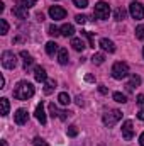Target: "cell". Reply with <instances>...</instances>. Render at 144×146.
Wrapping results in <instances>:
<instances>
[{
  "instance_id": "1",
  "label": "cell",
  "mask_w": 144,
  "mask_h": 146,
  "mask_svg": "<svg viewBox=\"0 0 144 146\" xmlns=\"http://www.w3.org/2000/svg\"><path fill=\"white\" fill-rule=\"evenodd\" d=\"M32 95H34V85H32L31 82L22 80V82H19L17 87L14 88V97H15L17 100H27V99H31Z\"/></svg>"
},
{
  "instance_id": "2",
  "label": "cell",
  "mask_w": 144,
  "mask_h": 146,
  "mask_svg": "<svg viewBox=\"0 0 144 146\" xmlns=\"http://www.w3.org/2000/svg\"><path fill=\"white\" fill-rule=\"evenodd\" d=\"M120 119H122V112H120L119 109H110V110H107V112L104 114V117H102V121H104V124H105L107 127L115 126Z\"/></svg>"
},
{
  "instance_id": "3",
  "label": "cell",
  "mask_w": 144,
  "mask_h": 146,
  "mask_svg": "<svg viewBox=\"0 0 144 146\" xmlns=\"http://www.w3.org/2000/svg\"><path fill=\"white\" fill-rule=\"evenodd\" d=\"M127 75H129V66H127V63L117 61V63L112 66V76H114L115 80H122V78H126Z\"/></svg>"
},
{
  "instance_id": "4",
  "label": "cell",
  "mask_w": 144,
  "mask_h": 146,
  "mask_svg": "<svg viewBox=\"0 0 144 146\" xmlns=\"http://www.w3.org/2000/svg\"><path fill=\"white\" fill-rule=\"evenodd\" d=\"M93 15L97 17V19H108V15H110V5H108L107 2H97L95 3V9H93Z\"/></svg>"
},
{
  "instance_id": "5",
  "label": "cell",
  "mask_w": 144,
  "mask_h": 146,
  "mask_svg": "<svg viewBox=\"0 0 144 146\" xmlns=\"http://www.w3.org/2000/svg\"><path fill=\"white\" fill-rule=\"evenodd\" d=\"M2 65L7 70H14L17 66V56L12 51H3L2 53Z\"/></svg>"
},
{
  "instance_id": "6",
  "label": "cell",
  "mask_w": 144,
  "mask_h": 146,
  "mask_svg": "<svg viewBox=\"0 0 144 146\" xmlns=\"http://www.w3.org/2000/svg\"><path fill=\"white\" fill-rule=\"evenodd\" d=\"M129 12H131L132 19L141 21V19L144 17V7H143V3H139V2H131V3H129Z\"/></svg>"
},
{
  "instance_id": "7",
  "label": "cell",
  "mask_w": 144,
  "mask_h": 146,
  "mask_svg": "<svg viewBox=\"0 0 144 146\" xmlns=\"http://www.w3.org/2000/svg\"><path fill=\"white\" fill-rule=\"evenodd\" d=\"M122 136H124L126 141H131L134 138V124H132V121H126L122 124Z\"/></svg>"
},
{
  "instance_id": "8",
  "label": "cell",
  "mask_w": 144,
  "mask_h": 146,
  "mask_svg": "<svg viewBox=\"0 0 144 146\" xmlns=\"http://www.w3.org/2000/svg\"><path fill=\"white\" fill-rule=\"evenodd\" d=\"M49 15H51V19H54V21H61V19L66 17V10H65L63 7H59V5H53V7L49 9Z\"/></svg>"
},
{
  "instance_id": "9",
  "label": "cell",
  "mask_w": 144,
  "mask_h": 146,
  "mask_svg": "<svg viewBox=\"0 0 144 146\" xmlns=\"http://www.w3.org/2000/svg\"><path fill=\"white\" fill-rule=\"evenodd\" d=\"M27 119H29V114H27V110L26 109H17L15 110V114H14V121H15V124L24 126V124L27 122Z\"/></svg>"
},
{
  "instance_id": "10",
  "label": "cell",
  "mask_w": 144,
  "mask_h": 146,
  "mask_svg": "<svg viewBox=\"0 0 144 146\" xmlns=\"http://www.w3.org/2000/svg\"><path fill=\"white\" fill-rule=\"evenodd\" d=\"M98 46H100L104 51H107V53H114V51H115V44H114L110 39H107V37H102V39L98 41Z\"/></svg>"
},
{
  "instance_id": "11",
  "label": "cell",
  "mask_w": 144,
  "mask_h": 146,
  "mask_svg": "<svg viewBox=\"0 0 144 146\" xmlns=\"http://www.w3.org/2000/svg\"><path fill=\"white\" fill-rule=\"evenodd\" d=\"M34 115H36V119L41 122V124H46V121H48V119H46V112H44V106H42V102H41V104H37Z\"/></svg>"
},
{
  "instance_id": "12",
  "label": "cell",
  "mask_w": 144,
  "mask_h": 146,
  "mask_svg": "<svg viewBox=\"0 0 144 146\" xmlns=\"http://www.w3.org/2000/svg\"><path fill=\"white\" fill-rule=\"evenodd\" d=\"M139 85H141V76L139 75H131V80L126 85V88H127V92H132L134 87H139Z\"/></svg>"
},
{
  "instance_id": "13",
  "label": "cell",
  "mask_w": 144,
  "mask_h": 146,
  "mask_svg": "<svg viewBox=\"0 0 144 146\" xmlns=\"http://www.w3.org/2000/svg\"><path fill=\"white\" fill-rule=\"evenodd\" d=\"M20 56L24 58V70L27 72V70H29V68L34 65V58H32V56H31L27 51H20Z\"/></svg>"
},
{
  "instance_id": "14",
  "label": "cell",
  "mask_w": 144,
  "mask_h": 146,
  "mask_svg": "<svg viewBox=\"0 0 144 146\" xmlns=\"http://www.w3.org/2000/svg\"><path fill=\"white\" fill-rule=\"evenodd\" d=\"M12 14L17 17V19H27V9H24V7H19V5H15L14 9H12Z\"/></svg>"
},
{
  "instance_id": "15",
  "label": "cell",
  "mask_w": 144,
  "mask_h": 146,
  "mask_svg": "<svg viewBox=\"0 0 144 146\" xmlns=\"http://www.w3.org/2000/svg\"><path fill=\"white\" fill-rule=\"evenodd\" d=\"M34 78H36L37 82H46V80H48L46 70H44L42 66H36V70H34Z\"/></svg>"
},
{
  "instance_id": "16",
  "label": "cell",
  "mask_w": 144,
  "mask_h": 146,
  "mask_svg": "<svg viewBox=\"0 0 144 146\" xmlns=\"http://www.w3.org/2000/svg\"><path fill=\"white\" fill-rule=\"evenodd\" d=\"M68 49L66 48H59V51H58V61H59V65H66L68 63Z\"/></svg>"
},
{
  "instance_id": "17",
  "label": "cell",
  "mask_w": 144,
  "mask_h": 146,
  "mask_svg": "<svg viewBox=\"0 0 144 146\" xmlns=\"http://www.w3.org/2000/svg\"><path fill=\"white\" fill-rule=\"evenodd\" d=\"M56 88V80H46L44 82V94L46 95H51Z\"/></svg>"
},
{
  "instance_id": "18",
  "label": "cell",
  "mask_w": 144,
  "mask_h": 146,
  "mask_svg": "<svg viewBox=\"0 0 144 146\" xmlns=\"http://www.w3.org/2000/svg\"><path fill=\"white\" fill-rule=\"evenodd\" d=\"M58 51H59V48H58V44H56L54 41L46 42V53H48L49 56H54V53H58Z\"/></svg>"
},
{
  "instance_id": "19",
  "label": "cell",
  "mask_w": 144,
  "mask_h": 146,
  "mask_svg": "<svg viewBox=\"0 0 144 146\" xmlns=\"http://www.w3.org/2000/svg\"><path fill=\"white\" fill-rule=\"evenodd\" d=\"M75 34V27H73L71 24H65L63 27H61V36H65V37H70Z\"/></svg>"
},
{
  "instance_id": "20",
  "label": "cell",
  "mask_w": 144,
  "mask_h": 146,
  "mask_svg": "<svg viewBox=\"0 0 144 146\" xmlns=\"http://www.w3.org/2000/svg\"><path fill=\"white\" fill-rule=\"evenodd\" d=\"M71 46L75 51H83L85 49V42L81 39H78V37H73L71 39Z\"/></svg>"
},
{
  "instance_id": "21",
  "label": "cell",
  "mask_w": 144,
  "mask_h": 146,
  "mask_svg": "<svg viewBox=\"0 0 144 146\" xmlns=\"http://www.w3.org/2000/svg\"><path fill=\"white\" fill-rule=\"evenodd\" d=\"M19 7H24V9H31V7H34L36 5L37 0H14Z\"/></svg>"
},
{
  "instance_id": "22",
  "label": "cell",
  "mask_w": 144,
  "mask_h": 146,
  "mask_svg": "<svg viewBox=\"0 0 144 146\" xmlns=\"http://www.w3.org/2000/svg\"><path fill=\"white\" fill-rule=\"evenodd\" d=\"M0 106H2V115H7L9 114V109H10V104H9V99L2 97L0 99Z\"/></svg>"
},
{
  "instance_id": "23",
  "label": "cell",
  "mask_w": 144,
  "mask_h": 146,
  "mask_svg": "<svg viewBox=\"0 0 144 146\" xmlns=\"http://www.w3.org/2000/svg\"><path fill=\"white\" fill-rule=\"evenodd\" d=\"M114 17H115V21H124V19H126V9L117 7L115 12H114Z\"/></svg>"
},
{
  "instance_id": "24",
  "label": "cell",
  "mask_w": 144,
  "mask_h": 146,
  "mask_svg": "<svg viewBox=\"0 0 144 146\" xmlns=\"http://www.w3.org/2000/svg\"><path fill=\"white\" fill-rule=\"evenodd\" d=\"M58 100H59L61 106H68V104L71 102V99H70V95H68L66 92H61V94L58 95Z\"/></svg>"
},
{
  "instance_id": "25",
  "label": "cell",
  "mask_w": 144,
  "mask_h": 146,
  "mask_svg": "<svg viewBox=\"0 0 144 146\" xmlns=\"http://www.w3.org/2000/svg\"><path fill=\"white\" fill-rule=\"evenodd\" d=\"M92 61H93L95 65H102V63L105 61V56H104V53H95V54L92 56Z\"/></svg>"
},
{
  "instance_id": "26",
  "label": "cell",
  "mask_w": 144,
  "mask_h": 146,
  "mask_svg": "<svg viewBox=\"0 0 144 146\" xmlns=\"http://www.w3.org/2000/svg\"><path fill=\"white\" fill-rule=\"evenodd\" d=\"M112 97H114V100L119 102V104H126V102H127V97H126L124 94H120V92H114Z\"/></svg>"
},
{
  "instance_id": "27",
  "label": "cell",
  "mask_w": 144,
  "mask_h": 146,
  "mask_svg": "<svg viewBox=\"0 0 144 146\" xmlns=\"http://www.w3.org/2000/svg\"><path fill=\"white\" fill-rule=\"evenodd\" d=\"M48 34L49 36H54V37H58V36H61V29H58L54 24H51L49 27H48Z\"/></svg>"
},
{
  "instance_id": "28",
  "label": "cell",
  "mask_w": 144,
  "mask_h": 146,
  "mask_svg": "<svg viewBox=\"0 0 144 146\" xmlns=\"http://www.w3.org/2000/svg\"><path fill=\"white\" fill-rule=\"evenodd\" d=\"M9 33V24L5 19H0V34H7Z\"/></svg>"
},
{
  "instance_id": "29",
  "label": "cell",
  "mask_w": 144,
  "mask_h": 146,
  "mask_svg": "<svg viewBox=\"0 0 144 146\" xmlns=\"http://www.w3.org/2000/svg\"><path fill=\"white\" fill-rule=\"evenodd\" d=\"M81 36L87 37L88 39V42H90V48H95V41H93V36H92V33H87V31H81Z\"/></svg>"
},
{
  "instance_id": "30",
  "label": "cell",
  "mask_w": 144,
  "mask_h": 146,
  "mask_svg": "<svg viewBox=\"0 0 144 146\" xmlns=\"http://www.w3.org/2000/svg\"><path fill=\"white\" fill-rule=\"evenodd\" d=\"M49 114H51V117H59V110L54 104H49Z\"/></svg>"
},
{
  "instance_id": "31",
  "label": "cell",
  "mask_w": 144,
  "mask_h": 146,
  "mask_svg": "<svg viewBox=\"0 0 144 146\" xmlns=\"http://www.w3.org/2000/svg\"><path fill=\"white\" fill-rule=\"evenodd\" d=\"M73 3H75V7H78V9L88 7V0H73Z\"/></svg>"
},
{
  "instance_id": "32",
  "label": "cell",
  "mask_w": 144,
  "mask_h": 146,
  "mask_svg": "<svg viewBox=\"0 0 144 146\" xmlns=\"http://www.w3.org/2000/svg\"><path fill=\"white\" fill-rule=\"evenodd\" d=\"M136 37L137 39H144V24L136 27Z\"/></svg>"
},
{
  "instance_id": "33",
  "label": "cell",
  "mask_w": 144,
  "mask_h": 146,
  "mask_svg": "<svg viewBox=\"0 0 144 146\" xmlns=\"http://www.w3.org/2000/svg\"><path fill=\"white\" fill-rule=\"evenodd\" d=\"M66 133H68L70 138H75V136L78 134V129H76V126H70V127L66 129Z\"/></svg>"
},
{
  "instance_id": "34",
  "label": "cell",
  "mask_w": 144,
  "mask_h": 146,
  "mask_svg": "<svg viewBox=\"0 0 144 146\" xmlns=\"http://www.w3.org/2000/svg\"><path fill=\"white\" fill-rule=\"evenodd\" d=\"M32 143H34V146H49L44 139H41V138H34V141H32Z\"/></svg>"
},
{
  "instance_id": "35",
  "label": "cell",
  "mask_w": 144,
  "mask_h": 146,
  "mask_svg": "<svg viewBox=\"0 0 144 146\" xmlns=\"http://www.w3.org/2000/svg\"><path fill=\"white\" fill-rule=\"evenodd\" d=\"M75 21H76L78 24H85V22H87V17L81 15V14H78V15H75Z\"/></svg>"
},
{
  "instance_id": "36",
  "label": "cell",
  "mask_w": 144,
  "mask_h": 146,
  "mask_svg": "<svg viewBox=\"0 0 144 146\" xmlns=\"http://www.w3.org/2000/svg\"><path fill=\"white\" fill-rule=\"evenodd\" d=\"M137 106H139L141 109H144V94H139V95H137Z\"/></svg>"
},
{
  "instance_id": "37",
  "label": "cell",
  "mask_w": 144,
  "mask_h": 146,
  "mask_svg": "<svg viewBox=\"0 0 144 146\" xmlns=\"http://www.w3.org/2000/svg\"><path fill=\"white\" fill-rule=\"evenodd\" d=\"M68 114H70V112H66V110H59V119H61V121H66V119H68Z\"/></svg>"
},
{
  "instance_id": "38",
  "label": "cell",
  "mask_w": 144,
  "mask_h": 146,
  "mask_svg": "<svg viewBox=\"0 0 144 146\" xmlns=\"http://www.w3.org/2000/svg\"><path fill=\"white\" fill-rule=\"evenodd\" d=\"M75 100H76V104H78L80 107H83V106H85V100H83V97H81V95H78Z\"/></svg>"
},
{
  "instance_id": "39",
  "label": "cell",
  "mask_w": 144,
  "mask_h": 146,
  "mask_svg": "<svg viewBox=\"0 0 144 146\" xmlns=\"http://www.w3.org/2000/svg\"><path fill=\"white\" fill-rule=\"evenodd\" d=\"M98 90H100V94H104V95H105V94H108L107 87H104V85H100V87H98Z\"/></svg>"
},
{
  "instance_id": "40",
  "label": "cell",
  "mask_w": 144,
  "mask_h": 146,
  "mask_svg": "<svg viewBox=\"0 0 144 146\" xmlns=\"http://www.w3.org/2000/svg\"><path fill=\"white\" fill-rule=\"evenodd\" d=\"M137 119H141V121H144V109H141L139 112H137Z\"/></svg>"
},
{
  "instance_id": "41",
  "label": "cell",
  "mask_w": 144,
  "mask_h": 146,
  "mask_svg": "<svg viewBox=\"0 0 144 146\" xmlns=\"http://www.w3.org/2000/svg\"><path fill=\"white\" fill-rule=\"evenodd\" d=\"M36 19L39 21V22H42V21H44V14H41V12H39V14H36Z\"/></svg>"
},
{
  "instance_id": "42",
  "label": "cell",
  "mask_w": 144,
  "mask_h": 146,
  "mask_svg": "<svg viewBox=\"0 0 144 146\" xmlns=\"http://www.w3.org/2000/svg\"><path fill=\"white\" fill-rule=\"evenodd\" d=\"M85 80H87V82H95V76H93V75H87Z\"/></svg>"
},
{
  "instance_id": "43",
  "label": "cell",
  "mask_w": 144,
  "mask_h": 146,
  "mask_svg": "<svg viewBox=\"0 0 144 146\" xmlns=\"http://www.w3.org/2000/svg\"><path fill=\"white\" fill-rule=\"evenodd\" d=\"M139 145H141V146H144V133L141 134V136H139Z\"/></svg>"
},
{
  "instance_id": "44",
  "label": "cell",
  "mask_w": 144,
  "mask_h": 146,
  "mask_svg": "<svg viewBox=\"0 0 144 146\" xmlns=\"http://www.w3.org/2000/svg\"><path fill=\"white\" fill-rule=\"evenodd\" d=\"M2 146H9L7 145V141H2Z\"/></svg>"
},
{
  "instance_id": "45",
  "label": "cell",
  "mask_w": 144,
  "mask_h": 146,
  "mask_svg": "<svg viewBox=\"0 0 144 146\" xmlns=\"http://www.w3.org/2000/svg\"><path fill=\"white\" fill-rule=\"evenodd\" d=\"M143 56H144V48H143Z\"/></svg>"
}]
</instances>
